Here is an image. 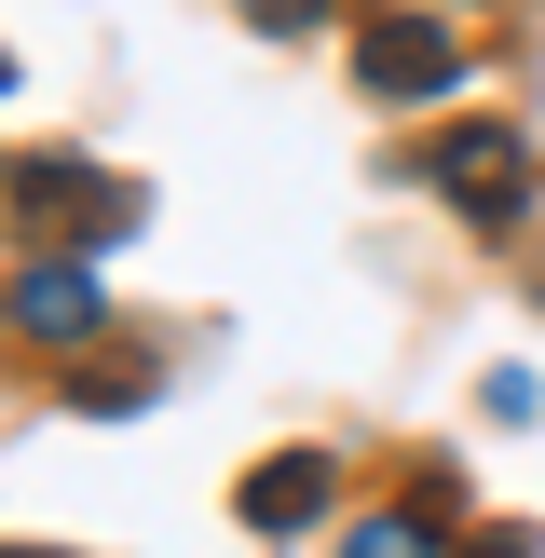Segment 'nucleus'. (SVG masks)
I'll return each mask as SVG.
<instances>
[{"mask_svg": "<svg viewBox=\"0 0 545 558\" xmlns=\"http://www.w3.org/2000/svg\"><path fill=\"white\" fill-rule=\"evenodd\" d=\"M314 505H327V450H287V463L245 477V518H259V532H300Z\"/></svg>", "mask_w": 545, "mask_h": 558, "instance_id": "4", "label": "nucleus"}, {"mask_svg": "<svg viewBox=\"0 0 545 558\" xmlns=\"http://www.w3.org/2000/svg\"><path fill=\"white\" fill-rule=\"evenodd\" d=\"M368 82H382V96H436V82H450V41L409 27V14H382L368 27Z\"/></svg>", "mask_w": 545, "mask_h": 558, "instance_id": "3", "label": "nucleus"}, {"mask_svg": "<svg viewBox=\"0 0 545 558\" xmlns=\"http://www.w3.org/2000/svg\"><path fill=\"white\" fill-rule=\"evenodd\" d=\"M477 558H532V545H477Z\"/></svg>", "mask_w": 545, "mask_h": 558, "instance_id": "7", "label": "nucleus"}, {"mask_svg": "<svg viewBox=\"0 0 545 558\" xmlns=\"http://www.w3.org/2000/svg\"><path fill=\"white\" fill-rule=\"evenodd\" d=\"M450 14H477V0H450Z\"/></svg>", "mask_w": 545, "mask_h": 558, "instance_id": "8", "label": "nucleus"}, {"mask_svg": "<svg viewBox=\"0 0 545 558\" xmlns=\"http://www.w3.org/2000/svg\"><path fill=\"white\" fill-rule=\"evenodd\" d=\"M436 191L477 205V218H518V136L505 123H450L436 136Z\"/></svg>", "mask_w": 545, "mask_h": 558, "instance_id": "1", "label": "nucleus"}, {"mask_svg": "<svg viewBox=\"0 0 545 558\" xmlns=\"http://www.w3.org/2000/svg\"><path fill=\"white\" fill-rule=\"evenodd\" d=\"M341 558H436V545H423V532H409V518H368V532H354Z\"/></svg>", "mask_w": 545, "mask_h": 558, "instance_id": "5", "label": "nucleus"}, {"mask_svg": "<svg viewBox=\"0 0 545 558\" xmlns=\"http://www.w3.org/2000/svg\"><path fill=\"white\" fill-rule=\"evenodd\" d=\"M14 327H27V341H55V354H82V341L109 327V300H96V272H82V259H41V272L14 287Z\"/></svg>", "mask_w": 545, "mask_h": 558, "instance_id": "2", "label": "nucleus"}, {"mask_svg": "<svg viewBox=\"0 0 545 558\" xmlns=\"http://www.w3.org/2000/svg\"><path fill=\"white\" fill-rule=\"evenodd\" d=\"M245 14H259V27H287V41H300V27H314L327 0H245Z\"/></svg>", "mask_w": 545, "mask_h": 558, "instance_id": "6", "label": "nucleus"}, {"mask_svg": "<svg viewBox=\"0 0 545 558\" xmlns=\"http://www.w3.org/2000/svg\"><path fill=\"white\" fill-rule=\"evenodd\" d=\"M0 82H14V69H0Z\"/></svg>", "mask_w": 545, "mask_h": 558, "instance_id": "9", "label": "nucleus"}]
</instances>
